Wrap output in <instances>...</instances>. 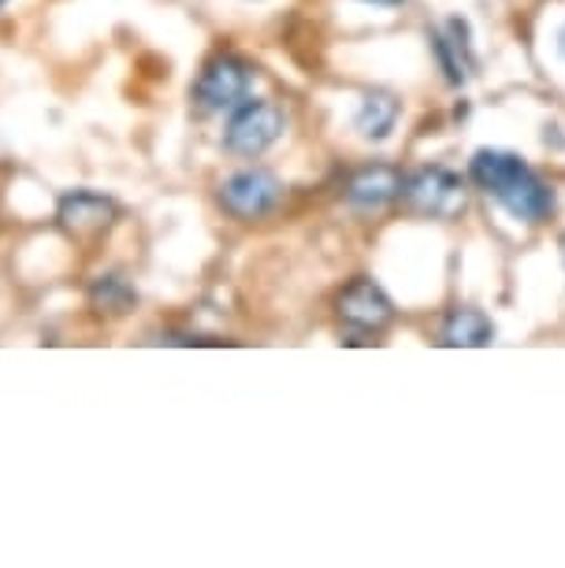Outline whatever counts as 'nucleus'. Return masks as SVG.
<instances>
[{"label": "nucleus", "instance_id": "f257e3e1", "mask_svg": "<svg viewBox=\"0 0 565 568\" xmlns=\"http://www.w3.org/2000/svg\"><path fill=\"white\" fill-rule=\"evenodd\" d=\"M468 175L487 197H495L521 223H539L551 216L554 190L509 149H476Z\"/></svg>", "mask_w": 565, "mask_h": 568}, {"label": "nucleus", "instance_id": "f03ea898", "mask_svg": "<svg viewBox=\"0 0 565 568\" xmlns=\"http://www.w3.org/2000/svg\"><path fill=\"white\" fill-rule=\"evenodd\" d=\"M286 131V115L275 101H242L234 109L228 131H223V145L234 156H261L272 149Z\"/></svg>", "mask_w": 565, "mask_h": 568}, {"label": "nucleus", "instance_id": "7ed1b4c3", "mask_svg": "<svg viewBox=\"0 0 565 568\" xmlns=\"http://www.w3.org/2000/svg\"><path fill=\"white\" fill-rule=\"evenodd\" d=\"M402 197H406L410 209H417L432 220H454L465 209L462 175H454L451 168L440 164H428L413 171L410 179H402Z\"/></svg>", "mask_w": 565, "mask_h": 568}, {"label": "nucleus", "instance_id": "20e7f679", "mask_svg": "<svg viewBox=\"0 0 565 568\" xmlns=\"http://www.w3.org/2000/svg\"><path fill=\"white\" fill-rule=\"evenodd\" d=\"M253 68L242 57H216L194 82V104L201 112H228L246 101Z\"/></svg>", "mask_w": 565, "mask_h": 568}, {"label": "nucleus", "instance_id": "39448f33", "mask_svg": "<svg viewBox=\"0 0 565 568\" xmlns=\"http://www.w3.org/2000/svg\"><path fill=\"white\" fill-rule=\"evenodd\" d=\"M283 201V182L264 168H246L220 186V205L239 220H261Z\"/></svg>", "mask_w": 565, "mask_h": 568}, {"label": "nucleus", "instance_id": "423d86ee", "mask_svg": "<svg viewBox=\"0 0 565 568\" xmlns=\"http://www.w3.org/2000/svg\"><path fill=\"white\" fill-rule=\"evenodd\" d=\"M115 220H120V205L98 190H71L57 205V223L71 239H98Z\"/></svg>", "mask_w": 565, "mask_h": 568}, {"label": "nucleus", "instance_id": "0eeeda50", "mask_svg": "<svg viewBox=\"0 0 565 568\" xmlns=\"http://www.w3.org/2000/svg\"><path fill=\"white\" fill-rule=\"evenodd\" d=\"M335 308H339V320L357 331H380L394 320V302L380 283H372L369 275H357L354 283L339 294Z\"/></svg>", "mask_w": 565, "mask_h": 568}, {"label": "nucleus", "instance_id": "6e6552de", "mask_svg": "<svg viewBox=\"0 0 565 568\" xmlns=\"http://www.w3.org/2000/svg\"><path fill=\"white\" fill-rule=\"evenodd\" d=\"M402 197V171L391 164H369L350 175L346 182V201L354 209H383L387 201Z\"/></svg>", "mask_w": 565, "mask_h": 568}, {"label": "nucleus", "instance_id": "1a4fd4ad", "mask_svg": "<svg viewBox=\"0 0 565 568\" xmlns=\"http://www.w3.org/2000/svg\"><path fill=\"white\" fill-rule=\"evenodd\" d=\"M432 49H435V60L440 68L446 71L451 82H462L468 71L476 68L473 60V45H468V23L465 19H446V34L443 30H432Z\"/></svg>", "mask_w": 565, "mask_h": 568}, {"label": "nucleus", "instance_id": "9d476101", "mask_svg": "<svg viewBox=\"0 0 565 568\" xmlns=\"http://www.w3.org/2000/svg\"><path fill=\"white\" fill-rule=\"evenodd\" d=\"M495 342V324L487 313L480 308H454L443 324V346L454 349H480V346H492Z\"/></svg>", "mask_w": 565, "mask_h": 568}, {"label": "nucleus", "instance_id": "9b49d317", "mask_svg": "<svg viewBox=\"0 0 565 568\" xmlns=\"http://www.w3.org/2000/svg\"><path fill=\"white\" fill-rule=\"evenodd\" d=\"M394 123H398V101H394L391 93L372 90V93H365V98H361L357 112H354V126H357L361 138L383 142V138L394 131Z\"/></svg>", "mask_w": 565, "mask_h": 568}, {"label": "nucleus", "instance_id": "f8f14e48", "mask_svg": "<svg viewBox=\"0 0 565 568\" xmlns=\"http://www.w3.org/2000/svg\"><path fill=\"white\" fill-rule=\"evenodd\" d=\"M134 302H138V294L123 275H98L93 278L90 305L98 308L101 316H127L134 308Z\"/></svg>", "mask_w": 565, "mask_h": 568}, {"label": "nucleus", "instance_id": "ddd939ff", "mask_svg": "<svg viewBox=\"0 0 565 568\" xmlns=\"http://www.w3.org/2000/svg\"><path fill=\"white\" fill-rule=\"evenodd\" d=\"M365 4H380V8H398L402 0H365Z\"/></svg>", "mask_w": 565, "mask_h": 568}, {"label": "nucleus", "instance_id": "4468645a", "mask_svg": "<svg viewBox=\"0 0 565 568\" xmlns=\"http://www.w3.org/2000/svg\"><path fill=\"white\" fill-rule=\"evenodd\" d=\"M558 52L565 57V27H562V38H558Z\"/></svg>", "mask_w": 565, "mask_h": 568}, {"label": "nucleus", "instance_id": "2eb2a0df", "mask_svg": "<svg viewBox=\"0 0 565 568\" xmlns=\"http://www.w3.org/2000/svg\"><path fill=\"white\" fill-rule=\"evenodd\" d=\"M562 256H565V239H562Z\"/></svg>", "mask_w": 565, "mask_h": 568}]
</instances>
